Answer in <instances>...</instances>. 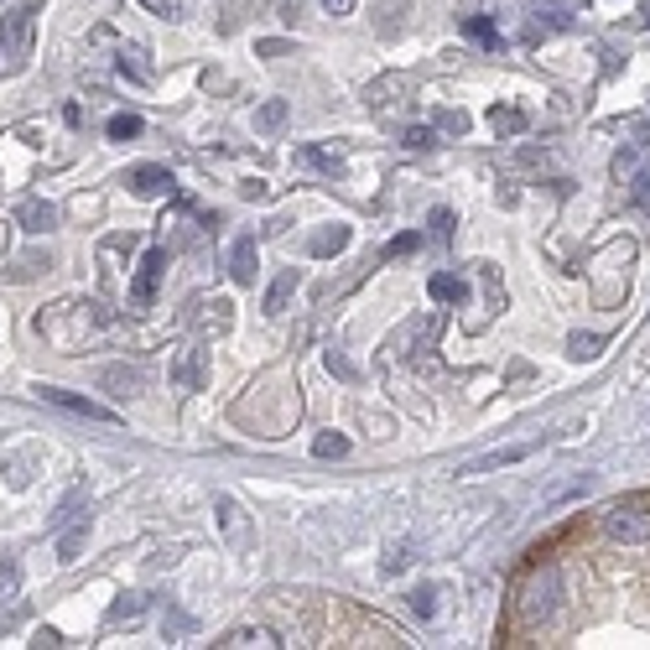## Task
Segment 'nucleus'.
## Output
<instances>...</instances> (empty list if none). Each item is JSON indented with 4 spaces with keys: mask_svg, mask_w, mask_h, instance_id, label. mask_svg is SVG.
<instances>
[{
    "mask_svg": "<svg viewBox=\"0 0 650 650\" xmlns=\"http://www.w3.org/2000/svg\"><path fill=\"white\" fill-rule=\"evenodd\" d=\"M557 598H562V572L551 562L525 567L521 588H515V619H521V629L546 625V619L557 614Z\"/></svg>",
    "mask_w": 650,
    "mask_h": 650,
    "instance_id": "f257e3e1",
    "label": "nucleus"
},
{
    "mask_svg": "<svg viewBox=\"0 0 650 650\" xmlns=\"http://www.w3.org/2000/svg\"><path fill=\"white\" fill-rule=\"evenodd\" d=\"M608 542L619 546H635V542H650V495H629V500H614L598 515Z\"/></svg>",
    "mask_w": 650,
    "mask_h": 650,
    "instance_id": "f03ea898",
    "label": "nucleus"
},
{
    "mask_svg": "<svg viewBox=\"0 0 650 650\" xmlns=\"http://www.w3.org/2000/svg\"><path fill=\"white\" fill-rule=\"evenodd\" d=\"M37 396L47 400V406H58V411H73V417H84V421H115V411L109 406H99V400H89L79 396V391H63V385H37Z\"/></svg>",
    "mask_w": 650,
    "mask_h": 650,
    "instance_id": "7ed1b4c3",
    "label": "nucleus"
},
{
    "mask_svg": "<svg viewBox=\"0 0 650 650\" xmlns=\"http://www.w3.org/2000/svg\"><path fill=\"white\" fill-rule=\"evenodd\" d=\"M162 276H167V250H162V245H151V250L141 255L136 281H130V302H136V307H146L151 297H156V287H162Z\"/></svg>",
    "mask_w": 650,
    "mask_h": 650,
    "instance_id": "20e7f679",
    "label": "nucleus"
},
{
    "mask_svg": "<svg viewBox=\"0 0 650 650\" xmlns=\"http://www.w3.org/2000/svg\"><path fill=\"white\" fill-rule=\"evenodd\" d=\"M32 5H22L11 22H5V32H0V42H5V68H22L26 63V52H32Z\"/></svg>",
    "mask_w": 650,
    "mask_h": 650,
    "instance_id": "39448f33",
    "label": "nucleus"
},
{
    "mask_svg": "<svg viewBox=\"0 0 650 650\" xmlns=\"http://www.w3.org/2000/svg\"><path fill=\"white\" fill-rule=\"evenodd\" d=\"M209 380V349H177L172 359V385L177 391H203Z\"/></svg>",
    "mask_w": 650,
    "mask_h": 650,
    "instance_id": "423d86ee",
    "label": "nucleus"
},
{
    "mask_svg": "<svg viewBox=\"0 0 650 650\" xmlns=\"http://www.w3.org/2000/svg\"><path fill=\"white\" fill-rule=\"evenodd\" d=\"M213 645L219 650H245V645L276 650V645H287V640H281V629H271V625H240V629H230V635H219Z\"/></svg>",
    "mask_w": 650,
    "mask_h": 650,
    "instance_id": "0eeeda50",
    "label": "nucleus"
},
{
    "mask_svg": "<svg viewBox=\"0 0 650 650\" xmlns=\"http://www.w3.org/2000/svg\"><path fill=\"white\" fill-rule=\"evenodd\" d=\"M126 188L136 193V198H167L172 193V172L156 167V162H141V167L126 172Z\"/></svg>",
    "mask_w": 650,
    "mask_h": 650,
    "instance_id": "6e6552de",
    "label": "nucleus"
},
{
    "mask_svg": "<svg viewBox=\"0 0 650 650\" xmlns=\"http://www.w3.org/2000/svg\"><path fill=\"white\" fill-rule=\"evenodd\" d=\"M99 385H105L109 396H141L146 370H141V364H105V370H99Z\"/></svg>",
    "mask_w": 650,
    "mask_h": 650,
    "instance_id": "1a4fd4ad",
    "label": "nucleus"
},
{
    "mask_svg": "<svg viewBox=\"0 0 650 650\" xmlns=\"http://www.w3.org/2000/svg\"><path fill=\"white\" fill-rule=\"evenodd\" d=\"M255 271H260V255H255V240L250 234H240L230 245V281L234 287H250L255 281Z\"/></svg>",
    "mask_w": 650,
    "mask_h": 650,
    "instance_id": "9d476101",
    "label": "nucleus"
},
{
    "mask_svg": "<svg viewBox=\"0 0 650 650\" xmlns=\"http://www.w3.org/2000/svg\"><path fill=\"white\" fill-rule=\"evenodd\" d=\"M531 447H536V442H515V447H495V453H484V458L463 463L458 474H495V468H510V463L531 458Z\"/></svg>",
    "mask_w": 650,
    "mask_h": 650,
    "instance_id": "9b49d317",
    "label": "nucleus"
},
{
    "mask_svg": "<svg viewBox=\"0 0 650 650\" xmlns=\"http://www.w3.org/2000/svg\"><path fill=\"white\" fill-rule=\"evenodd\" d=\"M213 510H219V531L230 536V546H234V551H245V546H250V531H245V515H240V504H234L230 495H219V500H213Z\"/></svg>",
    "mask_w": 650,
    "mask_h": 650,
    "instance_id": "f8f14e48",
    "label": "nucleus"
},
{
    "mask_svg": "<svg viewBox=\"0 0 650 650\" xmlns=\"http://www.w3.org/2000/svg\"><path fill=\"white\" fill-rule=\"evenodd\" d=\"M16 219H22V230H26V234L58 230V209H52V203H42V198H26L22 209H16Z\"/></svg>",
    "mask_w": 650,
    "mask_h": 650,
    "instance_id": "ddd939ff",
    "label": "nucleus"
},
{
    "mask_svg": "<svg viewBox=\"0 0 650 650\" xmlns=\"http://www.w3.org/2000/svg\"><path fill=\"white\" fill-rule=\"evenodd\" d=\"M297 287H302V271H297V266H287V271H281V276L271 281V292H266V313H271V317L287 313V302H292Z\"/></svg>",
    "mask_w": 650,
    "mask_h": 650,
    "instance_id": "4468645a",
    "label": "nucleus"
},
{
    "mask_svg": "<svg viewBox=\"0 0 650 650\" xmlns=\"http://www.w3.org/2000/svg\"><path fill=\"white\" fill-rule=\"evenodd\" d=\"M349 240H354V230H349V224H328V230L313 234V245H307V250H313L317 260H328V255L349 250Z\"/></svg>",
    "mask_w": 650,
    "mask_h": 650,
    "instance_id": "2eb2a0df",
    "label": "nucleus"
},
{
    "mask_svg": "<svg viewBox=\"0 0 650 650\" xmlns=\"http://www.w3.org/2000/svg\"><path fill=\"white\" fill-rule=\"evenodd\" d=\"M193 307H198L193 323H198V328H209V334H224V328L234 323V313H230V302H224V297H213V302H193Z\"/></svg>",
    "mask_w": 650,
    "mask_h": 650,
    "instance_id": "dca6fc26",
    "label": "nucleus"
},
{
    "mask_svg": "<svg viewBox=\"0 0 650 650\" xmlns=\"http://www.w3.org/2000/svg\"><path fill=\"white\" fill-rule=\"evenodd\" d=\"M84 542H89V515H84V521H73L63 536H58V562L73 567L79 557H84Z\"/></svg>",
    "mask_w": 650,
    "mask_h": 650,
    "instance_id": "f3484780",
    "label": "nucleus"
},
{
    "mask_svg": "<svg viewBox=\"0 0 650 650\" xmlns=\"http://www.w3.org/2000/svg\"><path fill=\"white\" fill-rule=\"evenodd\" d=\"M297 162H302V167H313V172H328V177L344 172V156L328 151V146H302V151H297Z\"/></svg>",
    "mask_w": 650,
    "mask_h": 650,
    "instance_id": "a211bd4d",
    "label": "nucleus"
},
{
    "mask_svg": "<svg viewBox=\"0 0 650 650\" xmlns=\"http://www.w3.org/2000/svg\"><path fill=\"white\" fill-rule=\"evenodd\" d=\"M141 614H146V593H120L109 604V625H136Z\"/></svg>",
    "mask_w": 650,
    "mask_h": 650,
    "instance_id": "6ab92c4d",
    "label": "nucleus"
},
{
    "mask_svg": "<svg viewBox=\"0 0 650 650\" xmlns=\"http://www.w3.org/2000/svg\"><path fill=\"white\" fill-rule=\"evenodd\" d=\"M489 126H495V136H521V130H525V109L495 105V109H489Z\"/></svg>",
    "mask_w": 650,
    "mask_h": 650,
    "instance_id": "aec40b11",
    "label": "nucleus"
},
{
    "mask_svg": "<svg viewBox=\"0 0 650 650\" xmlns=\"http://www.w3.org/2000/svg\"><path fill=\"white\" fill-rule=\"evenodd\" d=\"M281 126H287V99H266V105L255 109V130L271 136V130H281Z\"/></svg>",
    "mask_w": 650,
    "mask_h": 650,
    "instance_id": "412c9836",
    "label": "nucleus"
},
{
    "mask_svg": "<svg viewBox=\"0 0 650 650\" xmlns=\"http://www.w3.org/2000/svg\"><path fill=\"white\" fill-rule=\"evenodd\" d=\"M141 115H109V126H105V136L109 141H136V136H141Z\"/></svg>",
    "mask_w": 650,
    "mask_h": 650,
    "instance_id": "4be33fe9",
    "label": "nucleus"
},
{
    "mask_svg": "<svg viewBox=\"0 0 650 650\" xmlns=\"http://www.w3.org/2000/svg\"><path fill=\"white\" fill-rule=\"evenodd\" d=\"M427 292L438 297V302H463V281L458 276H447V271H438L432 281H427Z\"/></svg>",
    "mask_w": 650,
    "mask_h": 650,
    "instance_id": "5701e85b",
    "label": "nucleus"
},
{
    "mask_svg": "<svg viewBox=\"0 0 650 650\" xmlns=\"http://www.w3.org/2000/svg\"><path fill=\"white\" fill-rule=\"evenodd\" d=\"M567 354H572V359H598V354H604V338H598V334H572V338H567Z\"/></svg>",
    "mask_w": 650,
    "mask_h": 650,
    "instance_id": "b1692460",
    "label": "nucleus"
},
{
    "mask_svg": "<svg viewBox=\"0 0 650 650\" xmlns=\"http://www.w3.org/2000/svg\"><path fill=\"white\" fill-rule=\"evenodd\" d=\"M313 453L317 458H344V453H349V438H344V432H323V438L313 442Z\"/></svg>",
    "mask_w": 650,
    "mask_h": 650,
    "instance_id": "393cba45",
    "label": "nucleus"
},
{
    "mask_svg": "<svg viewBox=\"0 0 650 650\" xmlns=\"http://www.w3.org/2000/svg\"><path fill=\"white\" fill-rule=\"evenodd\" d=\"M411 608H417V619H432V614H438V588L432 583L411 588Z\"/></svg>",
    "mask_w": 650,
    "mask_h": 650,
    "instance_id": "a878e982",
    "label": "nucleus"
},
{
    "mask_svg": "<svg viewBox=\"0 0 650 650\" xmlns=\"http://www.w3.org/2000/svg\"><path fill=\"white\" fill-rule=\"evenodd\" d=\"M468 37H474L479 47H500V32H495L489 16H468Z\"/></svg>",
    "mask_w": 650,
    "mask_h": 650,
    "instance_id": "bb28decb",
    "label": "nucleus"
},
{
    "mask_svg": "<svg viewBox=\"0 0 650 650\" xmlns=\"http://www.w3.org/2000/svg\"><path fill=\"white\" fill-rule=\"evenodd\" d=\"M432 126L447 130V136H463V130H468V115H463V109H438V115H432Z\"/></svg>",
    "mask_w": 650,
    "mask_h": 650,
    "instance_id": "cd10ccee",
    "label": "nucleus"
},
{
    "mask_svg": "<svg viewBox=\"0 0 650 650\" xmlns=\"http://www.w3.org/2000/svg\"><path fill=\"white\" fill-rule=\"evenodd\" d=\"M406 146H417V151L438 146V130H432V126H411V130H406Z\"/></svg>",
    "mask_w": 650,
    "mask_h": 650,
    "instance_id": "c85d7f7f",
    "label": "nucleus"
},
{
    "mask_svg": "<svg viewBox=\"0 0 650 650\" xmlns=\"http://www.w3.org/2000/svg\"><path fill=\"white\" fill-rule=\"evenodd\" d=\"M417 245H421V234H417V230H406V234H396V240L385 245V255H411Z\"/></svg>",
    "mask_w": 650,
    "mask_h": 650,
    "instance_id": "c756f323",
    "label": "nucleus"
},
{
    "mask_svg": "<svg viewBox=\"0 0 650 650\" xmlns=\"http://www.w3.org/2000/svg\"><path fill=\"white\" fill-rule=\"evenodd\" d=\"M323 364H328V370H334L338 380H354V375H359V370H354V364H349L344 354H338V349H328V354H323Z\"/></svg>",
    "mask_w": 650,
    "mask_h": 650,
    "instance_id": "7c9ffc66",
    "label": "nucleus"
},
{
    "mask_svg": "<svg viewBox=\"0 0 650 650\" xmlns=\"http://www.w3.org/2000/svg\"><path fill=\"white\" fill-rule=\"evenodd\" d=\"M255 52H260V58H287V52H292V42H281V37H266V42H255Z\"/></svg>",
    "mask_w": 650,
    "mask_h": 650,
    "instance_id": "2f4dec72",
    "label": "nucleus"
},
{
    "mask_svg": "<svg viewBox=\"0 0 650 650\" xmlns=\"http://www.w3.org/2000/svg\"><path fill=\"white\" fill-rule=\"evenodd\" d=\"M240 198H250V203H260V198H266V183H260V177H250V183H240Z\"/></svg>",
    "mask_w": 650,
    "mask_h": 650,
    "instance_id": "473e14b6",
    "label": "nucleus"
},
{
    "mask_svg": "<svg viewBox=\"0 0 650 650\" xmlns=\"http://www.w3.org/2000/svg\"><path fill=\"white\" fill-rule=\"evenodd\" d=\"M432 230L447 240V234H453V213H447V209H432Z\"/></svg>",
    "mask_w": 650,
    "mask_h": 650,
    "instance_id": "72a5a7b5",
    "label": "nucleus"
},
{
    "mask_svg": "<svg viewBox=\"0 0 650 650\" xmlns=\"http://www.w3.org/2000/svg\"><path fill=\"white\" fill-rule=\"evenodd\" d=\"M37 645H47V650H58V645H68L58 629H37Z\"/></svg>",
    "mask_w": 650,
    "mask_h": 650,
    "instance_id": "f704fd0d",
    "label": "nucleus"
},
{
    "mask_svg": "<svg viewBox=\"0 0 650 650\" xmlns=\"http://www.w3.org/2000/svg\"><path fill=\"white\" fill-rule=\"evenodd\" d=\"M16 588V562H0V593H11Z\"/></svg>",
    "mask_w": 650,
    "mask_h": 650,
    "instance_id": "c9c22d12",
    "label": "nucleus"
},
{
    "mask_svg": "<svg viewBox=\"0 0 650 650\" xmlns=\"http://www.w3.org/2000/svg\"><path fill=\"white\" fill-rule=\"evenodd\" d=\"M323 11H334V16H349V11H354V0H323Z\"/></svg>",
    "mask_w": 650,
    "mask_h": 650,
    "instance_id": "e433bc0d",
    "label": "nucleus"
},
{
    "mask_svg": "<svg viewBox=\"0 0 650 650\" xmlns=\"http://www.w3.org/2000/svg\"><path fill=\"white\" fill-rule=\"evenodd\" d=\"M141 5H151V11H162V16H172V0H141Z\"/></svg>",
    "mask_w": 650,
    "mask_h": 650,
    "instance_id": "4c0bfd02",
    "label": "nucleus"
},
{
    "mask_svg": "<svg viewBox=\"0 0 650 650\" xmlns=\"http://www.w3.org/2000/svg\"><path fill=\"white\" fill-rule=\"evenodd\" d=\"M640 198H650V172H645V177H640Z\"/></svg>",
    "mask_w": 650,
    "mask_h": 650,
    "instance_id": "58836bf2",
    "label": "nucleus"
}]
</instances>
